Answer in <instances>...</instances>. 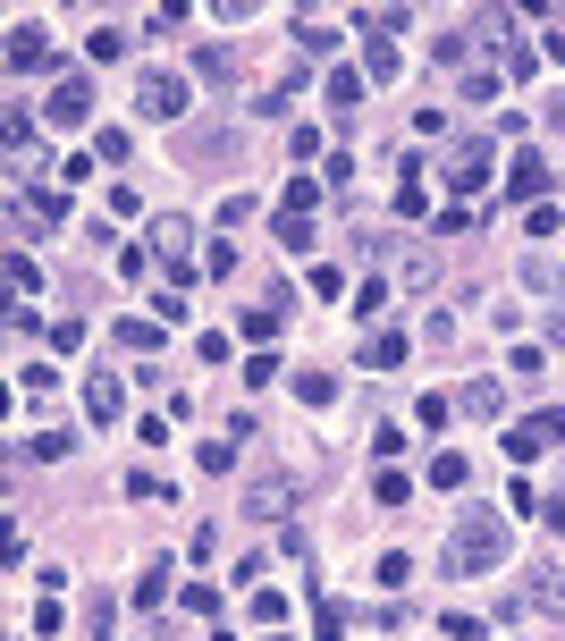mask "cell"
I'll list each match as a JSON object with an SVG mask.
<instances>
[{
  "instance_id": "1",
  "label": "cell",
  "mask_w": 565,
  "mask_h": 641,
  "mask_svg": "<svg viewBox=\"0 0 565 641\" xmlns=\"http://www.w3.org/2000/svg\"><path fill=\"white\" fill-rule=\"evenodd\" d=\"M506 566V515L498 507H465L456 532L440 541V575H498Z\"/></svg>"
},
{
  "instance_id": "2",
  "label": "cell",
  "mask_w": 565,
  "mask_h": 641,
  "mask_svg": "<svg viewBox=\"0 0 565 641\" xmlns=\"http://www.w3.org/2000/svg\"><path fill=\"white\" fill-rule=\"evenodd\" d=\"M135 119H187V76L178 68H144L135 76Z\"/></svg>"
},
{
  "instance_id": "3",
  "label": "cell",
  "mask_w": 565,
  "mask_h": 641,
  "mask_svg": "<svg viewBox=\"0 0 565 641\" xmlns=\"http://www.w3.org/2000/svg\"><path fill=\"white\" fill-rule=\"evenodd\" d=\"M490 169H498V144H490V135H465V144L447 153V186L481 194V186H490Z\"/></svg>"
},
{
  "instance_id": "4",
  "label": "cell",
  "mask_w": 565,
  "mask_h": 641,
  "mask_svg": "<svg viewBox=\"0 0 565 641\" xmlns=\"http://www.w3.org/2000/svg\"><path fill=\"white\" fill-rule=\"evenodd\" d=\"M287 507H296V481L271 473V481H253V489H245V507H237V515H253V523H287Z\"/></svg>"
},
{
  "instance_id": "5",
  "label": "cell",
  "mask_w": 565,
  "mask_h": 641,
  "mask_svg": "<svg viewBox=\"0 0 565 641\" xmlns=\"http://www.w3.org/2000/svg\"><path fill=\"white\" fill-rule=\"evenodd\" d=\"M43 110H51V128H85V119H94V85H85V76H60Z\"/></svg>"
},
{
  "instance_id": "6",
  "label": "cell",
  "mask_w": 565,
  "mask_h": 641,
  "mask_svg": "<svg viewBox=\"0 0 565 641\" xmlns=\"http://www.w3.org/2000/svg\"><path fill=\"white\" fill-rule=\"evenodd\" d=\"M549 439H565V414H532V422H515V431H506V456H515V464H532Z\"/></svg>"
},
{
  "instance_id": "7",
  "label": "cell",
  "mask_w": 565,
  "mask_h": 641,
  "mask_svg": "<svg viewBox=\"0 0 565 641\" xmlns=\"http://www.w3.org/2000/svg\"><path fill=\"white\" fill-rule=\"evenodd\" d=\"M540 194H549V160L515 153V160H506V203H540Z\"/></svg>"
},
{
  "instance_id": "8",
  "label": "cell",
  "mask_w": 565,
  "mask_h": 641,
  "mask_svg": "<svg viewBox=\"0 0 565 641\" xmlns=\"http://www.w3.org/2000/svg\"><path fill=\"white\" fill-rule=\"evenodd\" d=\"M321 101H329L338 119H354V110H363V68H329V85H321Z\"/></svg>"
},
{
  "instance_id": "9",
  "label": "cell",
  "mask_w": 565,
  "mask_h": 641,
  "mask_svg": "<svg viewBox=\"0 0 565 641\" xmlns=\"http://www.w3.org/2000/svg\"><path fill=\"white\" fill-rule=\"evenodd\" d=\"M9 68L26 76V68H51V43H43V26H9Z\"/></svg>"
},
{
  "instance_id": "10",
  "label": "cell",
  "mask_w": 565,
  "mask_h": 641,
  "mask_svg": "<svg viewBox=\"0 0 565 641\" xmlns=\"http://www.w3.org/2000/svg\"><path fill=\"white\" fill-rule=\"evenodd\" d=\"M187 245H194V220H178V211H169V220H153V254H160V262H187Z\"/></svg>"
},
{
  "instance_id": "11",
  "label": "cell",
  "mask_w": 565,
  "mask_h": 641,
  "mask_svg": "<svg viewBox=\"0 0 565 641\" xmlns=\"http://www.w3.org/2000/svg\"><path fill=\"white\" fill-rule=\"evenodd\" d=\"M532 608L540 616H565V566H532Z\"/></svg>"
},
{
  "instance_id": "12",
  "label": "cell",
  "mask_w": 565,
  "mask_h": 641,
  "mask_svg": "<svg viewBox=\"0 0 565 641\" xmlns=\"http://www.w3.org/2000/svg\"><path fill=\"white\" fill-rule=\"evenodd\" d=\"M194 76H203V85H237V51H228V43H203V51H194Z\"/></svg>"
},
{
  "instance_id": "13",
  "label": "cell",
  "mask_w": 565,
  "mask_h": 641,
  "mask_svg": "<svg viewBox=\"0 0 565 641\" xmlns=\"http://www.w3.org/2000/svg\"><path fill=\"white\" fill-rule=\"evenodd\" d=\"M397 279H406V288L422 295V288H440V262L422 254V245H397Z\"/></svg>"
},
{
  "instance_id": "14",
  "label": "cell",
  "mask_w": 565,
  "mask_h": 641,
  "mask_svg": "<svg viewBox=\"0 0 565 641\" xmlns=\"http://www.w3.org/2000/svg\"><path fill=\"white\" fill-rule=\"evenodd\" d=\"M85 414H94L101 431H110V422L127 414V388H119V380H94V388H85Z\"/></svg>"
},
{
  "instance_id": "15",
  "label": "cell",
  "mask_w": 565,
  "mask_h": 641,
  "mask_svg": "<svg viewBox=\"0 0 565 641\" xmlns=\"http://www.w3.org/2000/svg\"><path fill=\"white\" fill-rule=\"evenodd\" d=\"M279 304H287V295H271V304H253V313H245V320H237V329H245L253 347H271V338H279V320H287V313H279Z\"/></svg>"
},
{
  "instance_id": "16",
  "label": "cell",
  "mask_w": 565,
  "mask_h": 641,
  "mask_svg": "<svg viewBox=\"0 0 565 641\" xmlns=\"http://www.w3.org/2000/svg\"><path fill=\"white\" fill-rule=\"evenodd\" d=\"M296 51H304V60H329V51H338V26H321V17H296Z\"/></svg>"
},
{
  "instance_id": "17",
  "label": "cell",
  "mask_w": 565,
  "mask_h": 641,
  "mask_svg": "<svg viewBox=\"0 0 565 641\" xmlns=\"http://www.w3.org/2000/svg\"><path fill=\"white\" fill-rule=\"evenodd\" d=\"M354 26L372 34V43H388V34H406V26H413V9H397V0H388V9H363Z\"/></svg>"
},
{
  "instance_id": "18",
  "label": "cell",
  "mask_w": 565,
  "mask_h": 641,
  "mask_svg": "<svg viewBox=\"0 0 565 641\" xmlns=\"http://www.w3.org/2000/svg\"><path fill=\"white\" fill-rule=\"evenodd\" d=\"M498 406H506V388H498V380H472L465 397H456V414H481V422L498 414Z\"/></svg>"
},
{
  "instance_id": "19",
  "label": "cell",
  "mask_w": 565,
  "mask_h": 641,
  "mask_svg": "<svg viewBox=\"0 0 565 641\" xmlns=\"http://www.w3.org/2000/svg\"><path fill=\"white\" fill-rule=\"evenodd\" d=\"M346 625H354V608H346V600H321V608H313V633H321V641H346Z\"/></svg>"
},
{
  "instance_id": "20",
  "label": "cell",
  "mask_w": 565,
  "mask_h": 641,
  "mask_svg": "<svg viewBox=\"0 0 565 641\" xmlns=\"http://www.w3.org/2000/svg\"><path fill=\"white\" fill-rule=\"evenodd\" d=\"M253 625H262V633H279V625H287V591H253Z\"/></svg>"
},
{
  "instance_id": "21",
  "label": "cell",
  "mask_w": 565,
  "mask_h": 641,
  "mask_svg": "<svg viewBox=\"0 0 565 641\" xmlns=\"http://www.w3.org/2000/svg\"><path fill=\"white\" fill-rule=\"evenodd\" d=\"M119 51H127V34H119V26H94V34H85V60H94V68H110Z\"/></svg>"
},
{
  "instance_id": "22",
  "label": "cell",
  "mask_w": 565,
  "mask_h": 641,
  "mask_svg": "<svg viewBox=\"0 0 565 641\" xmlns=\"http://www.w3.org/2000/svg\"><path fill=\"white\" fill-rule=\"evenodd\" d=\"M9 295H43V262L34 254H9Z\"/></svg>"
},
{
  "instance_id": "23",
  "label": "cell",
  "mask_w": 565,
  "mask_h": 641,
  "mask_svg": "<svg viewBox=\"0 0 565 641\" xmlns=\"http://www.w3.org/2000/svg\"><path fill=\"white\" fill-rule=\"evenodd\" d=\"M380 591H406V582H413V557H406V548H388V557H380Z\"/></svg>"
},
{
  "instance_id": "24",
  "label": "cell",
  "mask_w": 565,
  "mask_h": 641,
  "mask_svg": "<svg viewBox=\"0 0 565 641\" xmlns=\"http://www.w3.org/2000/svg\"><path fill=\"white\" fill-rule=\"evenodd\" d=\"M363 76H372V85H397V51H388V43H363Z\"/></svg>"
},
{
  "instance_id": "25",
  "label": "cell",
  "mask_w": 565,
  "mask_h": 641,
  "mask_svg": "<svg viewBox=\"0 0 565 641\" xmlns=\"http://www.w3.org/2000/svg\"><path fill=\"white\" fill-rule=\"evenodd\" d=\"M0 135H9V153H26V144H34V119H26V110H17V101L0 110Z\"/></svg>"
},
{
  "instance_id": "26",
  "label": "cell",
  "mask_w": 565,
  "mask_h": 641,
  "mask_svg": "<svg viewBox=\"0 0 565 641\" xmlns=\"http://www.w3.org/2000/svg\"><path fill=\"white\" fill-rule=\"evenodd\" d=\"M313 203H321V178H287V203H279V211H304V220H313Z\"/></svg>"
},
{
  "instance_id": "27",
  "label": "cell",
  "mask_w": 565,
  "mask_h": 641,
  "mask_svg": "<svg viewBox=\"0 0 565 641\" xmlns=\"http://www.w3.org/2000/svg\"><path fill=\"white\" fill-rule=\"evenodd\" d=\"M169 600V566H144V582H135V608H160Z\"/></svg>"
},
{
  "instance_id": "28",
  "label": "cell",
  "mask_w": 565,
  "mask_h": 641,
  "mask_svg": "<svg viewBox=\"0 0 565 641\" xmlns=\"http://www.w3.org/2000/svg\"><path fill=\"white\" fill-rule=\"evenodd\" d=\"M119 347H135V354H153V347H160V320H119Z\"/></svg>"
},
{
  "instance_id": "29",
  "label": "cell",
  "mask_w": 565,
  "mask_h": 641,
  "mask_svg": "<svg viewBox=\"0 0 565 641\" xmlns=\"http://www.w3.org/2000/svg\"><path fill=\"white\" fill-rule=\"evenodd\" d=\"M406 498H413L406 473H380V481H372V507H406Z\"/></svg>"
},
{
  "instance_id": "30",
  "label": "cell",
  "mask_w": 565,
  "mask_h": 641,
  "mask_svg": "<svg viewBox=\"0 0 565 641\" xmlns=\"http://www.w3.org/2000/svg\"><path fill=\"white\" fill-rule=\"evenodd\" d=\"M296 397H304V406H329V397H338V380H329V372H296Z\"/></svg>"
},
{
  "instance_id": "31",
  "label": "cell",
  "mask_w": 565,
  "mask_h": 641,
  "mask_svg": "<svg viewBox=\"0 0 565 641\" xmlns=\"http://www.w3.org/2000/svg\"><path fill=\"white\" fill-rule=\"evenodd\" d=\"M431 60H440V68H465L472 60V34H440V43H431Z\"/></svg>"
},
{
  "instance_id": "32",
  "label": "cell",
  "mask_w": 565,
  "mask_h": 641,
  "mask_svg": "<svg viewBox=\"0 0 565 641\" xmlns=\"http://www.w3.org/2000/svg\"><path fill=\"white\" fill-rule=\"evenodd\" d=\"M372 363H380V372H397V363H406V338H397V329H380V338H372Z\"/></svg>"
},
{
  "instance_id": "33",
  "label": "cell",
  "mask_w": 565,
  "mask_h": 641,
  "mask_svg": "<svg viewBox=\"0 0 565 641\" xmlns=\"http://www.w3.org/2000/svg\"><path fill=\"white\" fill-rule=\"evenodd\" d=\"M413 414H422V431H447V414H456V397H440V388H431V397H422Z\"/></svg>"
},
{
  "instance_id": "34",
  "label": "cell",
  "mask_w": 565,
  "mask_h": 641,
  "mask_svg": "<svg viewBox=\"0 0 565 641\" xmlns=\"http://www.w3.org/2000/svg\"><path fill=\"white\" fill-rule=\"evenodd\" d=\"M245 380H253V388H271V380H279V354L253 347V354H245Z\"/></svg>"
},
{
  "instance_id": "35",
  "label": "cell",
  "mask_w": 565,
  "mask_h": 641,
  "mask_svg": "<svg viewBox=\"0 0 565 641\" xmlns=\"http://www.w3.org/2000/svg\"><path fill=\"white\" fill-rule=\"evenodd\" d=\"M465 101H498V68H465Z\"/></svg>"
},
{
  "instance_id": "36",
  "label": "cell",
  "mask_w": 565,
  "mask_h": 641,
  "mask_svg": "<svg viewBox=\"0 0 565 641\" xmlns=\"http://www.w3.org/2000/svg\"><path fill=\"white\" fill-rule=\"evenodd\" d=\"M304 237H313V220H304V211H279V245L287 254H304Z\"/></svg>"
},
{
  "instance_id": "37",
  "label": "cell",
  "mask_w": 565,
  "mask_h": 641,
  "mask_svg": "<svg viewBox=\"0 0 565 641\" xmlns=\"http://www.w3.org/2000/svg\"><path fill=\"white\" fill-rule=\"evenodd\" d=\"M431 489H465V456H431Z\"/></svg>"
},
{
  "instance_id": "38",
  "label": "cell",
  "mask_w": 565,
  "mask_h": 641,
  "mask_svg": "<svg viewBox=\"0 0 565 641\" xmlns=\"http://www.w3.org/2000/svg\"><path fill=\"white\" fill-rule=\"evenodd\" d=\"M127 153H135V144H127V128H101V135H94V160H127Z\"/></svg>"
},
{
  "instance_id": "39",
  "label": "cell",
  "mask_w": 565,
  "mask_h": 641,
  "mask_svg": "<svg viewBox=\"0 0 565 641\" xmlns=\"http://www.w3.org/2000/svg\"><path fill=\"white\" fill-rule=\"evenodd\" d=\"M506 380H540V347H515V354H506Z\"/></svg>"
},
{
  "instance_id": "40",
  "label": "cell",
  "mask_w": 565,
  "mask_h": 641,
  "mask_svg": "<svg viewBox=\"0 0 565 641\" xmlns=\"http://www.w3.org/2000/svg\"><path fill=\"white\" fill-rule=\"evenodd\" d=\"M237 270V245H203V279H228Z\"/></svg>"
},
{
  "instance_id": "41",
  "label": "cell",
  "mask_w": 565,
  "mask_h": 641,
  "mask_svg": "<svg viewBox=\"0 0 565 641\" xmlns=\"http://www.w3.org/2000/svg\"><path fill=\"white\" fill-rule=\"evenodd\" d=\"M203 473H237V448L228 439H203Z\"/></svg>"
},
{
  "instance_id": "42",
  "label": "cell",
  "mask_w": 565,
  "mask_h": 641,
  "mask_svg": "<svg viewBox=\"0 0 565 641\" xmlns=\"http://www.w3.org/2000/svg\"><path fill=\"white\" fill-rule=\"evenodd\" d=\"M153 262H160L153 245H119V270H127V279H144V270H153Z\"/></svg>"
},
{
  "instance_id": "43",
  "label": "cell",
  "mask_w": 565,
  "mask_h": 641,
  "mask_svg": "<svg viewBox=\"0 0 565 641\" xmlns=\"http://www.w3.org/2000/svg\"><path fill=\"white\" fill-rule=\"evenodd\" d=\"M465 228H472V211H465V203H447L440 220H431V237H465Z\"/></svg>"
},
{
  "instance_id": "44",
  "label": "cell",
  "mask_w": 565,
  "mask_h": 641,
  "mask_svg": "<svg viewBox=\"0 0 565 641\" xmlns=\"http://www.w3.org/2000/svg\"><path fill=\"white\" fill-rule=\"evenodd\" d=\"M549 532H565V498H549Z\"/></svg>"
},
{
  "instance_id": "45",
  "label": "cell",
  "mask_w": 565,
  "mask_h": 641,
  "mask_svg": "<svg viewBox=\"0 0 565 641\" xmlns=\"http://www.w3.org/2000/svg\"><path fill=\"white\" fill-rule=\"evenodd\" d=\"M549 288H565V262H557V270H549Z\"/></svg>"
},
{
  "instance_id": "46",
  "label": "cell",
  "mask_w": 565,
  "mask_h": 641,
  "mask_svg": "<svg viewBox=\"0 0 565 641\" xmlns=\"http://www.w3.org/2000/svg\"><path fill=\"white\" fill-rule=\"evenodd\" d=\"M144 641H160V633H144Z\"/></svg>"
}]
</instances>
